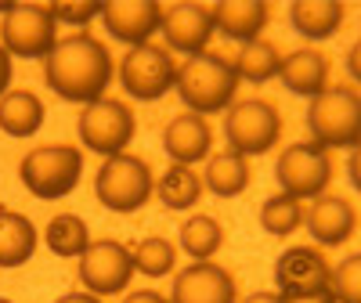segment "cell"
Listing matches in <instances>:
<instances>
[{
    "instance_id": "cell-1",
    "label": "cell",
    "mask_w": 361,
    "mask_h": 303,
    "mask_svg": "<svg viewBox=\"0 0 361 303\" xmlns=\"http://www.w3.org/2000/svg\"><path fill=\"white\" fill-rule=\"evenodd\" d=\"M44 76H47V87L62 101L94 105L102 101L105 87L112 80V54L94 37L76 33V37H66L54 44V51L47 54Z\"/></svg>"
},
{
    "instance_id": "cell-2",
    "label": "cell",
    "mask_w": 361,
    "mask_h": 303,
    "mask_svg": "<svg viewBox=\"0 0 361 303\" xmlns=\"http://www.w3.org/2000/svg\"><path fill=\"white\" fill-rule=\"evenodd\" d=\"M177 94L195 116L199 112H221L238 90V73L221 54H192L185 66L177 69Z\"/></svg>"
},
{
    "instance_id": "cell-3",
    "label": "cell",
    "mask_w": 361,
    "mask_h": 303,
    "mask_svg": "<svg viewBox=\"0 0 361 303\" xmlns=\"http://www.w3.org/2000/svg\"><path fill=\"white\" fill-rule=\"evenodd\" d=\"M307 127L322 148H357L361 141V98L354 87L322 90L307 109Z\"/></svg>"
},
{
    "instance_id": "cell-4",
    "label": "cell",
    "mask_w": 361,
    "mask_h": 303,
    "mask_svg": "<svg viewBox=\"0 0 361 303\" xmlns=\"http://www.w3.org/2000/svg\"><path fill=\"white\" fill-rule=\"evenodd\" d=\"M98 202L109 206L112 214H137V209L152 199V166L141 156H112L94 177Z\"/></svg>"
},
{
    "instance_id": "cell-5",
    "label": "cell",
    "mask_w": 361,
    "mask_h": 303,
    "mask_svg": "<svg viewBox=\"0 0 361 303\" xmlns=\"http://www.w3.org/2000/svg\"><path fill=\"white\" fill-rule=\"evenodd\" d=\"M22 185L37 199H62L80 185L83 156L73 144H44L22 159Z\"/></svg>"
},
{
    "instance_id": "cell-6",
    "label": "cell",
    "mask_w": 361,
    "mask_h": 303,
    "mask_svg": "<svg viewBox=\"0 0 361 303\" xmlns=\"http://www.w3.org/2000/svg\"><path fill=\"white\" fill-rule=\"evenodd\" d=\"M4 51L18 58H47L58 44V22L47 4H15L0 25Z\"/></svg>"
},
{
    "instance_id": "cell-7",
    "label": "cell",
    "mask_w": 361,
    "mask_h": 303,
    "mask_svg": "<svg viewBox=\"0 0 361 303\" xmlns=\"http://www.w3.org/2000/svg\"><path fill=\"white\" fill-rule=\"evenodd\" d=\"M119 83L137 101H159L177 83V66H173L170 51L163 47H152V44L130 47L127 58L119 62Z\"/></svg>"
},
{
    "instance_id": "cell-8",
    "label": "cell",
    "mask_w": 361,
    "mask_h": 303,
    "mask_svg": "<svg viewBox=\"0 0 361 303\" xmlns=\"http://www.w3.org/2000/svg\"><path fill=\"white\" fill-rule=\"evenodd\" d=\"M282 134V119L267 101H238L224 119V137L238 156H260L271 152Z\"/></svg>"
},
{
    "instance_id": "cell-9",
    "label": "cell",
    "mask_w": 361,
    "mask_h": 303,
    "mask_svg": "<svg viewBox=\"0 0 361 303\" xmlns=\"http://www.w3.org/2000/svg\"><path fill=\"white\" fill-rule=\"evenodd\" d=\"M80 137L90 152L98 156H123V148L134 137V112L123 101L102 98L94 105H87L80 116Z\"/></svg>"
},
{
    "instance_id": "cell-10",
    "label": "cell",
    "mask_w": 361,
    "mask_h": 303,
    "mask_svg": "<svg viewBox=\"0 0 361 303\" xmlns=\"http://www.w3.org/2000/svg\"><path fill=\"white\" fill-rule=\"evenodd\" d=\"M275 173H279V185L286 188V195H293V199L322 195V188L333 177V159H329V152L322 144L300 141V144H289L282 152Z\"/></svg>"
},
{
    "instance_id": "cell-11",
    "label": "cell",
    "mask_w": 361,
    "mask_h": 303,
    "mask_svg": "<svg viewBox=\"0 0 361 303\" xmlns=\"http://www.w3.org/2000/svg\"><path fill=\"white\" fill-rule=\"evenodd\" d=\"M80 278L94 296L123 292L127 282L134 278V256L127 253V246H119L112 238L90 242L80 253Z\"/></svg>"
},
{
    "instance_id": "cell-12",
    "label": "cell",
    "mask_w": 361,
    "mask_h": 303,
    "mask_svg": "<svg viewBox=\"0 0 361 303\" xmlns=\"http://www.w3.org/2000/svg\"><path fill=\"white\" fill-rule=\"evenodd\" d=\"M235 299H238L235 278L224 267L206 260L180 271L173 278V296H170V303H235Z\"/></svg>"
},
{
    "instance_id": "cell-13",
    "label": "cell",
    "mask_w": 361,
    "mask_h": 303,
    "mask_svg": "<svg viewBox=\"0 0 361 303\" xmlns=\"http://www.w3.org/2000/svg\"><path fill=\"white\" fill-rule=\"evenodd\" d=\"M102 18L119 44H134V47H145L148 37L163 29V8L156 0H116V4L102 8Z\"/></svg>"
},
{
    "instance_id": "cell-14",
    "label": "cell",
    "mask_w": 361,
    "mask_h": 303,
    "mask_svg": "<svg viewBox=\"0 0 361 303\" xmlns=\"http://www.w3.org/2000/svg\"><path fill=\"white\" fill-rule=\"evenodd\" d=\"M163 33L173 51L202 54L214 37V11L206 4H173L163 8Z\"/></svg>"
},
{
    "instance_id": "cell-15",
    "label": "cell",
    "mask_w": 361,
    "mask_h": 303,
    "mask_svg": "<svg viewBox=\"0 0 361 303\" xmlns=\"http://www.w3.org/2000/svg\"><path fill=\"white\" fill-rule=\"evenodd\" d=\"M329 267L325 253L311 249V246H296L289 253L279 256L275 264V282H279V292H311V289H322L329 285Z\"/></svg>"
},
{
    "instance_id": "cell-16",
    "label": "cell",
    "mask_w": 361,
    "mask_h": 303,
    "mask_svg": "<svg viewBox=\"0 0 361 303\" xmlns=\"http://www.w3.org/2000/svg\"><path fill=\"white\" fill-rule=\"evenodd\" d=\"M304 217H307V228L318 246H343L357 231V209L340 195H318V202Z\"/></svg>"
},
{
    "instance_id": "cell-17",
    "label": "cell",
    "mask_w": 361,
    "mask_h": 303,
    "mask_svg": "<svg viewBox=\"0 0 361 303\" xmlns=\"http://www.w3.org/2000/svg\"><path fill=\"white\" fill-rule=\"evenodd\" d=\"M209 144H214V130H209V123L195 112L170 119L166 130H163V148L170 152V159H177V166L199 163L209 152Z\"/></svg>"
},
{
    "instance_id": "cell-18",
    "label": "cell",
    "mask_w": 361,
    "mask_h": 303,
    "mask_svg": "<svg viewBox=\"0 0 361 303\" xmlns=\"http://www.w3.org/2000/svg\"><path fill=\"white\" fill-rule=\"evenodd\" d=\"M209 11H214V29H221L228 40H243V44L260 37V29L267 25L271 15L264 0H221Z\"/></svg>"
},
{
    "instance_id": "cell-19",
    "label": "cell",
    "mask_w": 361,
    "mask_h": 303,
    "mask_svg": "<svg viewBox=\"0 0 361 303\" xmlns=\"http://www.w3.org/2000/svg\"><path fill=\"white\" fill-rule=\"evenodd\" d=\"M282 83L300 98H318L325 90L329 80V58L314 47H300L289 58H282V69H279Z\"/></svg>"
},
{
    "instance_id": "cell-20",
    "label": "cell",
    "mask_w": 361,
    "mask_h": 303,
    "mask_svg": "<svg viewBox=\"0 0 361 303\" xmlns=\"http://www.w3.org/2000/svg\"><path fill=\"white\" fill-rule=\"evenodd\" d=\"M289 18L304 40H329L343 22V4L340 0H296Z\"/></svg>"
},
{
    "instance_id": "cell-21",
    "label": "cell",
    "mask_w": 361,
    "mask_h": 303,
    "mask_svg": "<svg viewBox=\"0 0 361 303\" xmlns=\"http://www.w3.org/2000/svg\"><path fill=\"white\" fill-rule=\"evenodd\" d=\"M37 249V228L15 209H0V267H22Z\"/></svg>"
},
{
    "instance_id": "cell-22",
    "label": "cell",
    "mask_w": 361,
    "mask_h": 303,
    "mask_svg": "<svg viewBox=\"0 0 361 303\" xmlns=\"http://www.w3.org/2000/svg\"><path fill=\"white\" fill-rule=\"evenodd\" d=\"M44 123V101L29 90H11L8 98H0V130L11 137H29Z\"/></svg>"
},
{
    "instance_id": "cell-23",
    "label": "cell",
    "mask_w": 361,
    "mask_h": 303,
    "mask_svg": "<svg viewBox=\"0 0 361 303\" xmlns=\"http://www.w3.org/2000/svg\"><path fill=\"white\" fill-rule=\"evenodd\" d=\"M246 185H250V163H246V156H238V152L228 148V152H221V156L209 159V166H206V188L214 195L231 199L238 192H246Z\"/></svg>"
},
{
    "instance_id": "cell-24",
    "label": "cell",
    "mask_w": 361,
    "mask_h": 303,
    "mask_svg": "<svg viewBox=\"0 0 361 303\" xmlns=\"http://www.w3.org/2000/svg\"><path fill=\"white\" fill-rule=\"evenodd\" d=\"M156 192H159L166 209H192L202 195V180L192 166H170L163 173V180L156 185Z\"/></svg>"
},
{
    "instance_id": "cell-25",
    "label": "cell",
    "mask_w": 361,
    "mask_h": 303,
    "mask_svg": "<svg viewBox=\"0 0 361 303\" xmlns=\"http://www.w3.org/2000/svg\"><path fill=\"white\" fill-rule=\"evenodd\" d=\"M279 69H282V54L271 44H260V40H250L243 51H238V62H235L238 80H253V83H264L271 76H279Z\"/></svg>"
},
{
    "instance_id": "cell-26",
    "label": "cell",
    "mask_w": 361,
    "mask_h": 303,
    "mask_svg": "<svg viewBox=\"0 0 361 303\" xmlns=\"http://www.w3.org/2000/svg\"><path fill=\"white\" fill-rule=\"evenodd\" d=\"M47 246L54 249V256H80L90 238H87V224L76 214H62L47 224Z\"/></svg>"
},
{
    "instance_id": "cell-27",
    "label": "cell",
    "mask_w": 361,
    "mask_h": 303,
    "mask_svg": "<svg viewBox=\"0 0 361 303\" xmlns=\"http://www.w3.org/2000/svg\"><path fill=\"white\" fill-rule=\"evenodd\" d=\"M260 224L271 235H293L300 224H304V206H300V199H293L286 192L282 195H271L260 206Z\"/></svg>"
},
{
    "instance_id": "cell-28",
    "label": "cell",
    "mask_w": 361,
    "mask_h": 303,
    "mask_svg": "<svg viewBox=\"0 0 361 303\" xmlns=\"http://www.w3.org/2000/svg\"><path fill=\"white\" fill-rule=\"evenodd\" d=\"M180 246H185L195 260H206L224 246V231L214 217H192L180 228Z\"/></svg>"
},
{
    "instance_id": "cell-29",
    "label": "cell",
    "mask_w": 361,
    "mask_h": 303,
    "mask_svg": "<svg viewBox=\"0 0 361 303\" xmlns=\"http://www.w3.org/2000/svg\"><path fill=\"white\" fill-rule=\"evenodd\" d=\"M173 264H177V249L166 238H145L134 249V271H141V275H148V278L170 275Z\"/></svg>"
},
{
    "instance_id": "cell-30",
    "label": "cell",
    "mask_w": 361,
    "mask_h": 303,
    "mask_svg": "<svg viewBox=\"0 0 361 303\" xmlns=\"http://www.w3.org/2000/svg\"><path fill=\"white\" fill-rule=\"evenodd\" d=\"M361 256H347L333 275H329V289H333L336 303H361Z\"/></svg>"
},
{
    "instance_id": "cell-31",
    "label": "cell",
    "mask_w": 361,
    "mask_h": 303,
    "mask_svg": "<svg viewBox=\"0 0 361 303\" xmlns=\"http://www.w3.org/2000/svg\"><path fill=\"white\" fill-rule=\"evenodd\" d=\"M47 8H51L54 22H58V18H66V22L83 25V22H90L94 15H102L105 4H98V0H80V4H69V0H54V4H47Z\"/></svg>"
},
{
    "instance_id": "cell-32",
    "label": "cell",
    "mask_w": 361,
    "mask_h": 303,
    "mask_svg": "<svg viewBox=\"0 0 361 303\" xmlns=\"http://www.w3.org/2000/svg\"><path fill=\"white\" fill-rule=\"evenodd\" d=\"M282 303H336L333 289L322 285V289H311V292H279Z\"/></svg>"
},
{
    "instance_id": "cell-33",
    "label": "cell",
    "mask_w": 361,
    "mask_h": 303,
    "mask_svg": "<svg viewBox=\"0 0 361 303\" xmlns=\"http://www.w3.org/2000/svg\"><path fill=\"white\" fill-rule=\"evenodd\" d=\"M8 83H11V54L4 51V44H0V94L8 90Z\"/></svg>"
},
{
    "instance_id": "cell-34",
    "label": "cell",
    "mask_w": 361,
    "mask_h": 303,
    "mask_svg": "<svg viewBox=\"0 0 361 303\" xmlns=\"http://www.w3.org/2000/svg\"><path fill=\"white\" fill-rule=\"evenodd\" d=\"M58 303H102V299H98L94 292H66Z\"/></svg>"
},
{
    "instance_id": "cell-35",
    "label": "cell",
    "mask_w": 361,
    "mask_h": 303,
    "mask_svg": "<svg viewBox=\"0 0 361 303\" xmlns=\"http://www.w3.org/2000/svg\"><path fill=\"white\" fill-rule=\"evenodd\" d=\"M127 303H170V299L159 292H134V296H127Z\"/></svg>"
},
{
    "instance_id": "cell-36",
    "label": "cell",
    "mask_w": 361,
    "mask_h": 303,
    "mask_svg": "<svg viewBox=\"0 0 361 303\" xmlns=\"http://www.w3.org/2000/svg\"><path fill=\"white\" fill-rule=\"evenodd\" d=\"M246 303H282V299H279V292H253Z\"/></svg>"
},
{
    "instance_id": "cell-37",
    "label": "cell",
    "mask_w": 361,
    "mask_h": 303,
    "mask_svg": "<svg viewBox=\"0 0 361 303\" xmlns=\"http://www.w3.org/2000/svg\"><path fill=\"white\" fill-rule=\"evenodd\" d=\"M350 76H354V80H357V76H361V73H357V47H354V51H350Z\"/></svg>"
},
{
    "instance_id": "cell-38",
    "label": "cell",
    "mask_w": 361,
    "mask_h": 303,
    "mask_svg": "<svg viewBox=\"0 0 361 303\" xmlns=\"http://www.w3.org/2000/svg\"><path fill=\"white\" fill-rule=\"evenodd\" d=\"M11 8H15V4H0V11H4V15H8V11H11Z\"/></svg>"
},
{
    "instance_id": "cell-39",
    "label": "cell",
    "mask_w": 361,
    "mask_h": 303,
    "mask_svg": "<svg viewBox=\"0 0 361 303\" xmlns=\"http://www.w3.org/2000/svg\"><path fill=\"white\" fill-rule=\"evenodd\" d=\"M0 303H11V299H0Z\"/></svg>"
}]
</instances>
